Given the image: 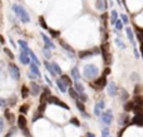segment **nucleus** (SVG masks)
Here are the masks:
<instances>
[{"label": "nucleus", "mask_w": 143, "mask_h": 137, "mask_svg": "<svg viewBox=\"0 0 143 137\" xmlns=\"http://www.w3.org/2000/svg\"><path fill=\"white\" fill-rule=\"evenodd\" d=\"M39 24L42 25V28L45 29V30H49V28H48V25H47V23H45V20H44L43 16H39Z\"/></svg>", "instance_id": "c9c22d12"}, {"label": "nucleus", "mask_w": 143, "mask_h": 137, "mask_svg": "<svg viewBox=\"0 0 143 137\" xmlns=\"http://www.w3.org/2000/svg\"><path fill=\"white\" fill-rule=\"evenodd\" d=\"M48 103H53V104H57L59 107H63L64 109H69V106H68L67 103H64L63 101H60L59 98L54 97V96H50L49 98H48Z\"/></svg>", "instance_id": "9d476101"}, {"label": "nucleus", "mask_w": 143, "mask_h": 137, "mask_svg": "<svg viewBox=\"0 0 143 137\" xmlns=\"http://www.w3.org/2000/svg\"><path fill=\"white\" fill-rule=\"evenodd\" d=\"M51 64H53V68H54V71L57 72V74H60V76L63 74V73H62V69H60V67H59L55 62H51Z\"/></svg>", "instance_id": "4c0bfd02"}, {"label": "nucleus", "mask_w": 143, "mask_h": 137, "mask_svg": "<svg viewBox=\"0 0 143 137\" xmlns=\"http://www.w3.org/2000/svg\"><path fill=\"white\" fill-rule=\"evenodd\" d=\"M123 25H124V23L122 22L121 19H118V20H117V23H115V30H118V32H121L122 29H123Z\"/></svg>", "instance_id": "f704fd0d"}, {"label": "nucleus", "mask_w": 143, "mask_h": 137, "mask_svg": "<svg viewBox=\"0 0 143 137\" xmlns=\"http://www.w3.org/2000/svg\"><path fill=\"white\" fill-rule=\"evenodd\" d=\"M121 19H122V22L124 23V24H128V23H129L128 16H127L126 14H121Z\"/></svg>", "instance_id": "a18cd8bd"}, {"label": "nucleus", "mask_w": 143, "mask_h": 137, "mask_svg": "<svg viewBox=\"0 0 143 137\" xmlns=\"http://www.w3.org/2000/svg\"><path fill=\"white\" fill-rule=\"evenodd\" d=\"M28 108H29L28 104H23V106H20V109H19V112H20V113H23V115H25V113L28 112Z\"/></svg>", "instance_id": "ea45409f"}, {"label": "nucleus", "mask_w": 143, "mask_h": 137, "mask_svg": "<svg viewBox=\"0 0 143 137\" xmlns=\"http://www.w3.org/2000/svg\"><path fill=\"white\" fill-rule=\"evenodd\" d=\"M0 103H1V108H3V109H5V104H6L5 99H1V101H0Z\"/></svg>", "instance_id": "6e6d98bb"}, {"label": "nucleus", "mask_w": 143, "mask_h": 137, "mask_svg": "<svg viewBox=\"0 0 143 137\" xmlns=\"http://www.w3.org/2000/svg\"><path fill=\"white\" fill-rule=\"evenodd\" d=\"M30 92L33 96H38V94L40 93V86H38L35 82H30Z\"/></svg>", "instance_id": "aec40b11"}, {"label": "nucleus", "mask_w": 143, "mask_h": 137, "mask_svg": "<svg viewBox=\"0 0 143 137\" xmlns=\"http://www.w3.org/2000/svg\"><path fill=\"white\" fill-rule=\"evenodd\" d=\"M126 34H127V38L129 39V42H131V44L133 45V47H136V38H134V34H133V30H132V28L131 27H128V28H126Z\"/></svg>", "instance_id": "2eb2a0df"}, {"label": "nucleus", "mask_w": 143, "mask_h": 137, "mask_svg": "<svg viewBox=\"0 0 143 137\" xmlns=\"http://www.w3.org/2000/svg\"><path fill=\"white\" fill-rule=\"evenodd\" d=\"M106 77H107V76H104V74H103L102 77L97 78L94 83H89V86H90V87H93V88L95 89V91H102V88H103V87L108 86V83H107V79H106Z\"/></svg>", "instance_id": "20e7f679"}, {"label": "nucleus", "mask_w": 143, "mask_h": 137, "mask_svg": "<svg viewBox=\"0 0 143 137\" xmlns=\"http://www.w3.org/2000/svg\"><path fill=\"white\" fill-rule=\"evenodd\" d=\"M129 122H131V117L128 116V112H126V113H123V115L119 116L118 123H119L121 126H127V124H129Z\"/></svg>", "instance_id": "ddd939ff"}, {"label": "nucleus", "mask_w": 143, "mask_h": 137, "mask_svg": "<svg viewBox=\"0 0 143 137\" xmlns=\"http://www.w3.org/2000/svg\"><path fill=\"white\" fill-rule=\"evenodd\" d=\"M43 53H44V55L48 58V59H50V57H51V49H48L47 47H44V48H43Z\"/></svg>", "instance_id": "58836bf2"}, {"label": "nucleus", "mask_w": 143, "mask_h": 137, "mask_svg": "<svg viewBox=\"0 0 143 137\" xmlns=\"http://www.w3.org/2000/svg\"><path fill=\"white\" fill-rule=\"evenodd\" d=\"M121 93H122V96H121V99L123 102H126L127 99L129 98V94H128V92L126 91V89H123V88H121Z\"/></svg>", "instance_id": "473e14b6"}, {"label": "nucleus", "mask_w": 143, "mask_h": 137, "mask_svg": "<svg viewBox=\"0 0 143 137\" xmlns=\"http://www.w3.org/2000/svg\"><path fill=\"white\" fill-rule=\"evenodd\" d=\"M40 36L43 38L44 47H47L48 49H55V44L53 43V40H51V38H50V36H48L47 34H44V33H42Z\"/></svg>", "instance_id": "9b49d317"}, {"label": "nucleus", "mask_w": 143, "mask_h": 137, "mask_svg": "<svg viewBox=\"0 0 143 137\" xmlns=\"http://www.w3.org/2000/svg\"><path fill=\"white\" fill-rule=\"evenodd\" d=\"M4 127H5V123H4V118H0V132L4 131Z\"/></svg>", "instance_id": "09e8293b"}, {"label": "nucleus", "mask_w": 143, "mask_h": 137, "mask_svg": "<svg viewBox=\"0 0 143 137\" xmlns=\"http://www.w3.org/2000/svg\"><path fill=\"white\" fill-rule=\"evenodd\" d=\"M14 132H15V128H11V131H9L6 135H5V137H11L14 135Z\"/></svg>", "instance_id": "3c124183"}, {"label": "nucleus", "mask_w": 143, "mask_h": 137, "mask_svg": "<svg viewBox=\"0 0 143 137\" xmlns=\"http://www.w3.org/2000/svg\"><path fill=\"white\" fill-rule=\"evenodd\" d=\"M70 123H73V124H74V126H77V127H79V126H80V123H79V121L77 120V118H72Z\"/></svg>", "instance_id": "de8ad7c7"}, {"label": "nucleus", "mask_w": 143, "mask_h": 137, "mask_svg": "<svg viewBox=\"0 0 143 137\" xmlns=\"http://www.w3.org/2000/svg\"><path fill=\"white\" fill-rule=\"evenodd\" d=\"M29 57H30V59H31V62H34L35 64H38L39 67H40V64H42V63H40V60L38 59V57L35 55V53H34L33 51H30V53H29Z\"/></svg>", "instance_id": "c85d7f7f"}, {"label": "nucleus", "mask_w": 143, "mask_h": 137, "mask_svg": "<svg viewBox=\"0 0 143 137\" xmlns=\"http://www.w3.org/2000/svg\"><path fill=\"white\" fill-rule=\"evenodd\" d=\"M8 72L10 74V77L13 78L14 80H19L20 79V69H19V67L14 63H9L8 64Z\"/></svg>", "instance_id": "7ed1b4c3"}, {"label": "nucleus", "mask_w": 143, "mask_h": 137, "mask_svg": "<svg viewBox=\"0 0 143 137\" xmlns=\"http://www.w3.org/2000/svg\"><path fill=\"white\" fill-rule=\"evenodd\" d=\"M95 7H97L98 10H102V11H103V10H106L108 7L107 1H106V0H97V1H95Z\"/></svg>", "instance_id": "4be33fe9"}, {"label": "nucleus", "mask_w": 143, "mask_h": 137, "mask_svg": "<svg viewBox=\"0 0 143 137\" xmlns=\"http://www.w3.org/2000/svg\"><path fill=\"white\" fill-rule=\"evenodd\" d=\"M114 42H115V44H117V47H118L119 49H122V51H124V49L127 48L126 43H124V42L122 40V39L119 38V36H118V38H115V39H114Z\"/></svg>", "instance_id": "cd10ccee"}, {"label": "nucleus", "mask_w": 143, "mask_h": 137, "mask_svg": "<svg viewBox=\"0 0 143 137\" xmlns=\"http://www.w3.org/2000/svg\"><path fill=\"white\" fill-rule=\"evenodd\" d=\"M74 88H75V91L78 92V93H83L86 89H84V86L80 83V82H75L74 83Z\"/></svg>", "instance_id": "7c9ffc66"}, {"label": "nucleus", "mask_w": 143, "mask_h": 137, "mask_svg": "<svg viewBox=\"0 0 143 137\" xmlns=\"http://www.w3.org/2000/svg\"><path fill=\"white\" fill-rule=\"evenodd\" d=\"M132 123H133V124H137V126L143 127V112H142V113H137V115L132 118Z\"/></svg>", "instance_id": "dca6fc26"}, {"label": "nucleus", "mask_w": 143, "mask_h": 137, "mask_svg": "<svg viewBox=\"0 0 143 137\" xmlns=\"http://www.w3.org/2000/svg\"><path fill=\"white\" fill-rule=\"evenodd\" d=\"M60 79L63 80V82H64L68 87L73 86V80H72V78L69 77V76H67V74H62V76H60Z\"/></svg>", "instance_id": "393cba45"}, {"label": "nucleus", "mask_w": 143, "mask_h": 137, "mask_svg": "<svg viewBox=\"0 0 143 137\" xmlns=\"http://www.w3.org/2000/svg\"><path fill=\"white\" fill-rule=\"evenodd\" d=\"M102 137H109V128L108 127H106V128H103L102 130V135H100Z\"/></svg>", "instance_id": "79ce46f5"}, {"label": "nucleus", "mask_w": 143, "mask_h": 137, "mask_svg": "<svg viewBox=\"0 0 143 137\" xmlns=\"http://www.w3.org/2000/svg\"><path fill=\"white\" fill-rule=\"evenodd\" d=\"M75 106H77V108L79 109V112L84 116V117H89V115L86 112V106H84V102H82L80 99H77V101H75Z\"/></svg>", "instance_id": "4468645a"}, {"label": "nucleus", "mask_w": 143, "mask_h": 137, "mask_svg": "<svg viewBox=\"0 0 143 137\" xmlns=\"http://www.w3.org/2000/svg\"><path fill=\"white\" fill-rule=\"evenodd\" d=\"M44 79L47 80V83H48V84H49V86H50V88H51V86H53V83H51V80L49 79V77H48V76H45V77H44Z\"/></svg>", "instance_id": "864d4df0"}, {"label": "nucleus", "mask_w": 143, "mask_h": 137, "mask_svg": "<svg viewBox=\"0 0 143 137\" xmlns=\"http://www.w3.org/2000/svg\"><path fill=\"white\" fill-rule=\"evenodd\" d=\"M4 117H5V118H6V120H8V121H9L10 123H13V122H14V120H15L14 115H13V113H11V112H10V111H9L8 108L4 109Z\"/></svg>", "instance_id": "b1692460"}, {"label": "nucleus", "mask_w": 143, "mask_h": 137, "mask_svg": "<svg viewBox=\"0 0 143 137\" xmlns=\"http://www.w3.org/2000/svg\"><path fill=\"white\" fill-rule=\"evenodd\" d=\"M18 44H19V47H20V49L19 51H23L24 53H27V54H29L30 53V48H29V45H28V43L25 42V40H23V39H19L18 40Z\"/></svg>", "instance_id": "f3484780"}, {"label": "nucleus", "mask_w": 143, "mask_h": 137, "mask_svg": "<svg viewBox=\"0 0 143 137\" xmlns=\"http://www.w3.org/2000/svg\"><path fill=\"white\" fill-rule=\"evenodd\" d=\"M83 74L88 79H93L99 74V69L95 64H87L83 68Z\"/></svg>", "instance_id": "f03ea898"}, {"label": "nucleus", "mask_w": 143, "mask_h": 137, "mask_svg": "<svg viewBox=\"0 0 143 137\" xmlns=\"http://www.w3.org/2000/svg\"><path fill=\"white\" fill-rule=\"evenodd\" d=\"M4 53H5V54H6L8 57L10 58V59H14V54H13V53H11V52L9 51V49H8V48H4Z\"/></svg>", "instance_id": "c03bdc74"}, {"label": "nucleus", "mask_w": 143, "mask_h": 137, "mask_svg": "<svg viewBox=\"0 0 143 137\" xmlns=\"http://www.w3.org/2000/svg\"><path fill=\"white\" fill-rule=\"evenodd\" d=\"M109 137H110V136H109Z\"/></svg>", "instance_id": "bf43d9fd"}, {"label": "nucleus", "mask_w": 143, "mask_h": 137, "mask_svg": "<svg viewBox=\"0 0 143 137\" xmlns=\"http://www.w3.org/2000/svg\"><path fill=\"white\" fill-rule=\"evenodd\" d=\"M137 38H138V40L139 42H142L143 44V29H137Z\"/></svg>", "instance_id": "e433bc0d"}, {"label": "nucleus", "mask_w": 143, "mask_h": 137, "mask_svg": "<svg viewBox=\"0 0 143 137\" xmlns=\"http://www.w3.org/2000/svg\"><path fill=\"white\" fill-rule=\"evenodd\" d=\"M109 73H110V69H109V68H106V71H104V73H103V74H104V76H108Z\"/></svg>", "instance_id": "4d7b16f0"}, {"label": "nucleus", "mask_w": 143, "mask_h": 137, "mask_svg": "<svg viewBox=\"0 0 143 137\" xmlns=\"http://www.w3.org/2000/svg\"><path fill=\"white\" fill-rule=\"evenodd\" d=\"M117 20H118V13L115 10H112V13H110V24L115 25Z\"/></svg>", "instance_id": "2f4dec72"}, {"label": "nucleus", "mask_w": 143, "mask_h": 137, "mask_svg": "<svg viewBox=\"0 0 143 137\" xmlns=\"http://www.w3.org/2000/svg\"><path fill=\"white\" fill-rule=\"evenodd\" d=\"M134 89H136V91H134V93H136V96H138V93H139V91L142 92V87L139 86V84H137V86H136V88H134Z\"/></svg>", "instance_id": "8fccbe9b"}, {"label": "nucleus", "mask_w": 143, "mask_h": 137, "mask_svg": "<svg viewBox=\"0 0 143 137\" xmlns=\"http://www.w3.org/2000/svg\"><path fill=\"white\" fill-rule=\"evenodd\" d=\"M55 83H57V87H58V89L62 92V93H65V92H68V89H67V84H65L63 80L60 79V77L58 78V79H55Z\"/></svg>", "instance_id": "a211bd4d"}, {"label": "nucleus", "mask_w": 143, "mask_h": 137, "mask_svg": "<svg viewBox=\"0 0 143 137\" xmlns=\"http://www.w3.org/2000/svg\"><path fill=\"white\" fill-rule=\"evenodd\" d=\"M44 65H45V68H47V71L50 73V76H53V77H55V74H57V72L54 71V68H53V64L51 63H49L48 60H44Z\"/></svg>", "instance_id": "5701e85b"}, {"label": "nucleus", "mask_w": 143, "mask_h": 137, "mask_svg": "<svg viewBox=\"0 0 143 137\" xmlns=\"http://www.w3.org/2000/svg\"><path fill=\"white\" fill-rule=\"evenodd\" d=\"M102 111H103L102 106H100L99 103H95V106H94V115L97 116V117H100V115L103 113Z\"/></svg>", "instance_id": "c756f323"}, {"label": "nucleus", "mask_w": 143, "mask_h": 137, "mask_svg": "<svg viewBox=\"0 0 143 137\" xmlns=\"http://www.w3.org/2000/svg\"><path fill=\"white\" fill-rule=\"evenodd\" d=\"M79 99L82 102H87L88 101V96H87L84 92H83V93H79Z\"/></svg>", "instance_id": "37998d69"}, {"label": "nucleus", "mask_w": 143, "mask_h": 137, "mask_svg": "<svg viewBox=\"0 0 143 137\" xmlns=\"http://www.w3.org/2000/svg\"><path fill=\"white\" fill-rule=\"evenodd\" d=\"M13 11L16 14V16H18L23 23H29L30 22V16H29L28 11H27L22 5H19V4H14V5H13Z\"/></svg>", "instance_id": "f257e3e1"}, {"label": "nucleus", "mask_w": 143, "mask_h": 137, "mask_svg": "<svg viewBox=\"0 0 143 137\" xmlns=\"http://www.w3.org/2000/svg\"><path fill=\"white\" fill-rule=\"evenodd\" d=\"M68 93H69V96H70L72 98L74 99V101H77V99H79V93L75 91V88H69L68 89Z\"/></svg>", "instance_id": "bb28decb"}, {"label": "nucleus", "mask_w": 143, "mask_h": 137, "mask_svg": "<svg viewBox=\"0 0 143 137\" xmlns=\"http://www.w3.org/2000/svg\"><path fill=\"white\" fill-rule=\"evenodd\" d=\"M133 52H134V55H136V58H139V53H138V49H137L136 47H133Z\"/></svg>", "instance_id": "5fc2aeb1"}, {"label": "nucleus", "mask_w": 143, "mask_h": 137, "mask_svg": "<svg viewBox=\"0 0 143 137\" xmlns=\"http://www.w3.org/2000/svg\"><path fill=\"white\" fill-rule=\"evenodd\" d=\"M29 65H30V72L34 73L36 77H39V78H40V77H42V73H40V69H39V65L35 64L34 62H31Z\"/></svg>", "instance_id": "6ab92c4d"}, {"label": "nucleus", "mask_w": 143, "mask_h": 137, "mask_svg": "<svg viewBox=\"0 0 143 137\" xmlns=\"http://www.w3.org/2000/svg\"><path fill=\"white\" fill-rule=\"evenodd\" d=\"M48 32H49V34L53 36V38H57V36L59 35V32H54V30H51V29H49Z\"/></svg>", "instance_id": "49530a36"}, {"label": "nucleus", "mask_w": 143, "mask_h": 137, "mask_svg": "<svg viewBox=\"0 0 143 137\" xmlns=\"http://www.w3.org/2000/svg\"><path fill=\"white\" fill-rule=\"evenodd\" d=\"M100 122L107 124V126H109L110 123L113 122V112H112V109H107L106 112H103L100 115Z\"/></svg>", "instance_id": "423d86ee"}, {"label": "nucleus", "mask_w": 143, "mask_h": 137, "mask_svg": "<svg viewBox=\"0 0 143 137\" xmlns=\"http://www.w3.org/2000/svg\"><path fill=\"white\" fill-rule=\"evenodd\" d=\"M29 93H30V89H28V88H27V86H23V88H22V97L24 98V99L28 97Z\"/></svg>", "instance_id": "72a5a7b5"}, {"label": "nucleus", "mask_w": 143, "mask_h": 137, "mask_svg": "<svg viewBox=\"0 0 143 137\" xmlns=\"http://www.w3.org/2000/svg\"><path fill=\"white\" fill-rule=\"evenodd\" d=\"M102 53L99 48H94V49H88V51H83V52H79V58L80 59H86L87 57H92V55H97Z\"/></svg>", "instance_id": "6e6552de"}, {"label": "nucleus", "mask_w": 143, "mask_h": 137, "mask_svg": "<svg viewBox=\"0 0 143 137\" xmlns=\"http://www.w3.org/2000/svg\"><path fill=\"white\" fill-rule=\"evenodd\" d=\"M70 76H72V78L75 80V82H79V79H80V76H79V72H78V68H77V67H74V68L72 69Z\"/></svg>", "instance_id": "a878e982"}, {"label": "nucleus", "mask_w": 143, "mask_h": 137, "mask_svg": "<svg viewBox=\"0 0 143 137\" xmlns=\"http://www.w3.org/2000/svg\"><path fill=\"white\" fill-rule=\"evenodd\" d=\"M107 92H108V96H109V97H115V96H117V93H118V87L115 84V82H113V80L108 82Z\"/></svg>", "instance_id": "1a4fd4ad"}, {"label": "nucleus", "mask_w": 143, "mask_h": 137, "mask_svg": "<svg viewBox=\"0 0 143 137\" xmlns=\"http://www.w3.org/2000/svg\"><path fill=\"white\" fill-rule=\"evenodd\" d=\"M19 60L25 65H28V64L31 63V59H30V57H29V54L24 53L23 51H19Z\"/></svg>", "instance_id": "f8f14e48"}, {"label": "nucleus", "mask_w": 143, "mask_h": 137, "mask_svg": "<svg viewBox=\"0 0 143 137\" xmlns=\"http://www.w3.org/2000/svg\"><path fill=\"white\" fill-rule=\"evenodd\" d=\"M35 77H36V76L34 74V73H31V72L28 73V78H29V79H35Z\"/></svg>", "instance_id": "603ef678"}, {"label": "nucleus", "mask_w": 143, "mask_h": 137, "mask_svg": "<svg viewBox=\"0 0 143 137\" xmlns=\"http://www.w3.org/2000/svg\"><path fill=\"white\" fill-rule=\"evenodd\" d=\"M58 40H59V44L63 47V49H64L65 52H68V53H72V54H74V49H73L70 45L67 43V42H65V40H63V39H58Z\"/></svg>", "instance_id": "412c9836"}, {"label": "nucleus", "mask_w": 143, "mask_h": 137, "mask_svg": "<svg viewBox=\"0 0 143 137\" xmlns=\"http://www.w3.org/2000/svg\"><path fill=\"white\" fill-rule=\"evenodd\" d=\"M18 126H19V128L24 132L25 136L30 137V133L28 132V121H27V118H25L24 115H20L18 117Z\"/></svg>", "instance_id": "39448f33"}, {"label": "nucleus", "mask_w": 143, "mask_h": 137, "mask_svg": "<svg viewBox=\"0 0 143 137\" xmlns=\"http://www.w3.org/2000/svg\"><path fill=\"white\" fill-rule=\"evenodd\" d=\"M108 48H109V44L108 43H104L102 47H100L102 55H103V59H104V63H106V64L112 63V55H110V53H109V51H108Z\"/></svg>", "instance_id": "0eeeda50"}, {"label": "nucleus", "mask_w": 143, "mask_h": 137, "mask_svg": "<svg viewBox=\"0 0 143 137\" xmlns=\"http://www.w3.org/2000/svg\"><path fill=\"white\" fill-rule=\"evenodd\" d=\"M87 137H95V135L92 133V132H88V133H87Z\"/></svg>", "instance_id": "13d9d810"}, {"label": "nucleus", "mask_w": 143, "mask_h": 137, "mask_svg": "<svg viewBox=\"0 0 143 137\" xmlns=\"http://www.w3.org/2000/svg\"><path fill=\"white\" fill-rule=\"evenodd\" d=\"M42 116H43V113H42V112L36 111V113H35L34 116H33V120H31V121H33V122H35V121H38V120H39V118H40Z\"/></svg>", "instance_id": "a19ab883"}]
</instances>
